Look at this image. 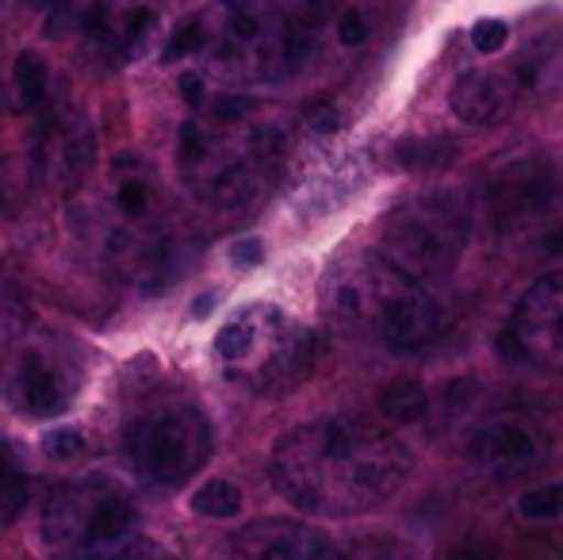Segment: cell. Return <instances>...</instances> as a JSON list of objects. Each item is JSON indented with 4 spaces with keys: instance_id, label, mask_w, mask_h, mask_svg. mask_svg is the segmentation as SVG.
<instances>
[{
    "instance_id": "cell-12",
    "label": "cell",
    "mask_w": 563,
    "mask_h": 560,
    "mask_svg": "<svg viewBox=\"0 0 563 560\" xmlns=\"http://www.w3.org/2000/svg\"><path fill=\"white\" fill-rule=\"evenodd\" d=\"M97 162V135L77 108L46 112L35 139V173L46 185L77 188Z\"/></svg>"
},
{
    "instance_id": "cell-4",
    "label": "cell",
    "mask_w": 563,
    "mask_h": 560,
    "mask_svg": "<svg viewBox=\"0 0 563 560\" xmlns=\"http://www.w3.org/2000/svg\"><path fill=\"white\" fill-rule=\"evenodd\" d=\"M139 507L112 476H85L54 487L43 507V546L54 560H112L139 538Z\"/></svg>"
},
{
    "instance_id": "cell-24",
    "label": "cell",
    "mask_w": 563,
    "mask_h": 560,
    "mask_svg": "<svg viewBox=\"0 0 563 560\" xmlns=\"http://www.w3.org/2000/svg\"><path fill=\"white\" fill-rule=\"evenodd\" d=\"M349 560H410V549L391 538H364Z\"/></svg>"
},
{
    "instance_id": "cell-23",
    "label": "cell",
    "mask_w": 563,
    "mask_h": 560,
    "mask_svg": "<svg viewBox=\"0 0 563 560\" xmlns=\"http://www.w3.org/2000/svg\"><path fill=\"white\" fill-rule=\"evenodd\" d=\"M43 449H46V457H54V461H74V457H81V449H85V433L77 430V426H58V430H51L43 438Z\"/></svg>"
},
{
    "instance_id": "cell-14",
    "label": "cell",
    "mask_w": 563,
    "mask_h": 560,
    "mask_svg": "<svg viewBox=\"0 0 563 560\" xmlns=\"http://www.w3.org/2000/svg\"><path fill=\"white\" fill-rule=\"evenodd\" d=\"M85 35L97 46L112 51V58L131 62L150 46L157 31V15L142 4H115V0H92L89 12L81 15Z\"/></svg>"
},
{
    "instance_id": "cell-22",
    "label": "cell",
    "mask_w": 563,
    "mask_h": 560,
    "mask_svg": "<svg viewBox=\"0 0 563 560\" xmlns=\"http://www.w3.org/2000/svg\"><path fill=\"white\" fill-rule=\"evenodd\" d=\"M203 46H208V28H203L200 20H188V23H180V28L169 35V46H165L162 58H165V62L192 58V54H200Z\"/></svg>"
},
{
    "instance_id": "cell-21",
    "label": "cell",
    "mask_w": 563,
    "mask_h": 560,
    "mask_svg": "<svg viewBox=\"0 0 563 560\" xmlns=\"http://www.w3.org/2000/svg\"><path fill=\"white\" fill-rule=\"evenodd\" d=\"M192 510L200 518H234L242 510V492L230 480H208L192 495Z\"/></svg>"
},
{
    "instance_id": "cell-2",
    "label": "cell",
    "mask_w": 563,
    "mask_h": 560,
    "mask_svg": "<svg viewBox=\"0 0 563 560\" xmlns=\"http://www.w3.org/2000/svg\"><path fill=\"white\" fill-rule=\"evenodd\" d=\"M280 131L253 120L250 97H216L177 135L188 193L216 211H234L265 193L280 162Z\"/></svg>"
},
{
    "instance_id": "cell-32",
    "label": "cell",
    "mask_w": 563,
    "mask_h": 560,
    "mask_svg": "<svg viewBox=\"0 0 563 560\" xmlns=\"http://www.w3.org/2000/svg\"><path fill=\"white\" fill-rule=\"evenodd\" d=\"M31 4H58V0H31Z\"/></svg>"
},
{
    "instance_id": "cell-9",
    "label": "cell",
    "mask_w": 563,
    "mask_h": 560,
    "mask_svg": "<svg viewBox=\"0 0 563 560\" xmlns=\"http://www.w3.org/2000/svg\"><path fill=\"white\" fill-rule=\"evenodd\" d=\"M503 342L521 365L563 376V270L544 273L518 299Z\"/></svg>"
},
{
    "instance_id": "cell-10",
    "label": "cell",
    "mask_w": 563,
    "mask_h": 560,
    "mask_svg": "<svg viewBox=\"0 0 563 560\" xmlns=\"http://www.w3.org/2000/svg\"><path fill=\"white\" fill-rule=\"evenodd\" d=\"M552 457V433L537 415L503 411L487 419L467 441V461L495 480H518Z\"/></svg>"
},
{
    "instance_id": "cell-5",
    "label": "cell",
    "mask_w": 563,
    "mask_h": 560,
    "mask_svg": "<svg viewBox=\"0 0 563 560\" xmlns=\"http://www.w3.org/2000/svg\"><path fill=\"white\" fill-rule=\"evenodd\" d=\"M472 234V216L456 196H418L379 227L376 257L415 284L445 281Z\"/></svg>"
},
{
    "instance_id": "cell-27",
    "label": "cell",
    "mask_w": 563,
    "mask_h": 560,
    "mask_svg": "<svg viewBox=\"0 0 563 560\" xmlns=\"http://www.w3.org/2000/svg\"><path fill=\"white\" fill-rule=\"evenodd\" d=\"M338 39L345 46H364L368 43V20H364L356 8H349V12H341L338 20Z\"/></svg>"
},
{
    "instance_id": "cell-20",
    "label": "cell",
    "mask_w": 563,
    "mask_h": 560,
    "mask_svg": "<svg viewBox=\"0 0 563 560\" xmlns=\"http://www.w3.org/2000/svg\"><path fill=\"white\" fill-rule=\"evenodd\" d=\"M518 515L526 518V523H556V518H563V480H552V484L521 492Z\"/></svg>"
},
{
    "instance_id": "cell-18",
    "label": "cell",
    "mask_w": 563,
    "mask_h": 560,
    "mask_svg": "<svg viewBox=\"0 0 563 560\" xmlns=\"http://www.w3.org/2000/svg\"><path fill=\"white\" fill-rule=\"evenodd\" d=\"M379 411L395 426H415L430 411V396H426V388L418 381H391L379 392Z\"/></svg>"
},
{
    "instance_id": "cell-29",
    "label": "cell",
    "mask_w": 563,
    "mask_h": 560,
    "mask_svg": "<svg viewBox=\"0 0 563 560\" xmlns=\"http://www.w3.org/2000/svg\"><path fill=\"white\" fill-rule=\"evenodd\" d=\"M230 262L238 265V270H253V265L265 262V242L261 239H242L230 246Z\"/></svg>"
},
{
    "instance_id": "cell-13",
    "label": "cell",
    "mask_w": 563,
    "mask_h": 560,
    "mask_svg": "<svg viewBox=\"0 0 563 560\" xmlns=\"http://www.w3.org/2000/svg\"><path fill=\"white\" fill-rule=\"evenodd\" d=\"M230 560H349L322 530L288 518L250 523L230 546Z\"/></svg>"
},
{
    "instance_id": "cell-15",
    "label": "cell",
    "mask_w": 563,
    "mask_h": 560,
    "mask_svg": "<svg viewBox=\"0 0 563 560\" xmlns=\"http://www.w3.org/2000/svg\"><path fill=\"white\" fill-rule=\"evenodd\" d=\"M521 74L518 69H475V74H464L456 85H452V112L464 123H475V128H487V123H498L514 112L521 97Z\"/></svg>"
},
{
    "instance_id": "cell-7",
    "label": "cell",
    "mask_w": 563,
    "mask_h": 560,
    "mask_svg": "<svg viewBox=\"0 0 563 560\" xmlns=\"http://www.w3.org/2000/svg\"><path fill=\"white\" fill-rule=\"evenodd\" d=\"M123 453L139 476L157 487H180L208 464L211 426L200 407L162 404L131 419L123 433Z\"/></svg>"
},
{
    "instance_id": "cell-19",
    "label": "cell",
    "mask_w": 563,
    "mask_h": 560,
    "mask_svg": "<svg viewBox=\"0 0 563 560\" xmlns=\"http://www.w3.org/2000/svg\"><path fill=\"white\" fill-rule=\"evenodd\" d=\"M395 162L410 173H433L456 162V142L452 139H402L395 146Z\"/></svg>"
},
{
    "instance_id": "cell-6",
    "label": "cell",
    "mask_w": 563,
    "mask_h": 560,
    "mask_svg": "<svg viewBox=\"0 0 563 560\" xmlns=\"http://www.w3.org/2000/svg\"><path fill=\"white\" fill-rule=\"evenodd\" d=\"M219 361L250 388H284L314 365V338L276 307L257 304L227 322L216 338Z\"/></svg>"
},
{
    "instance_id": "cell-31",
    "label": "cell",
    "mask_w": 563,
    "mask_h": 560,
    "mask_svg": "<svg viewBox=\"0 0 563 560\" xmlns=\"http://www.w3.org/2000/svg\"><path fill=\"white\" fill-rule=\"evenodd\" d=\"M211 304H216L211 296H200V299H196V319H203V315L211 311Z\"/></svg>"
},
{
    "instance_id": "cell-11",
    "label": "cell",
    "mask_w": 563,
    "mask_h": 560,
    "mask_svg": "<svg viewBox=\"0 0 563 560\" xmlns=\"http://www.w3.org/2000/svg\"><path fill=\"white\" fill-rule=\"evenodd\" d=\"M560 200V173L549 157L506 162L487 185V216L498 231L537 227Z\"/></svg>"
},
{
    "instance_id": "cell-17",
    "label": "cell",
    "mask_w": 563,
    "mask_h": 560,
    "mask_svg": "<svg viewBox=\"0 0 563 560\" xmlns=\"http://www.w3.org/2000/svg\"><path fill=\"white\" fill-rule=\"evenodd\" d=\"M12 77H15V97H20V108H27V112L46 108V100H51V66H46L43 54L23 51L12 66Z\"/></svg>"
},
{
    "instance_id": "cell-1",
    "label": "cell",
    "mask_w": 563,
    "mask_h": 560,
    "mask_svg": "<svg viewBox=\"0 0 563 560\" xmlns=\"http://www.w3.org/2000/svg\"><path fill=\"white\" fill-rule=\"evenodd\" d=\"M273 484L296 510L356 518L384 507L410 476V453L368 415H322L288 430L273 449Z\"/></svg>"
},
{
    "instance_id": "cell-28",
    "label": "cell",
    "mask_w": 563,
    "mask_h": 560,
    "mask_svg": "<svg viewBox=\"0 0 563 560\" xmlns=\"http://www.w3.org/2000/svg\"><path fill=\"white\" fill-rule=\"evenodd\" d=\"M180 97H185V105L192 108V112H200L203 105H208V81H203V74H196V69H188V74H180Z\"/></svg>"
},
{
    "instance_id": "cell-26",
    "label": "cell",
    "mask_w": 563,
    "mask_h": 560,
    "mask_svg": "<svg viewBox=\"0 0 563 560\" xmlns=\"http://www.w3.org/2000/svg\"><path fill=\"white\" fill-rule=\"evenodd\" d=\"M112 560H177V557H173L165 546H157V541H150V538H131Z\"/></svg>"
},
{
    "instance_id": "cell-3",
    "label": "cell",
    "mask_w": 563,
    "mask_h": 560,
    "mask_svg": "<svg viewBox=\"0 0 563 560\" xmlns=\"http://www.w3.org/2000/svg\"><path fill=\"white\" fill-rule=\"evenodd\" d=\"M330 311L341 327L372 338L391 353H418L449 330V304L379 257H356L330 281Z\"/></svg>"
},
{
    "instance_id": "cell-16",
    "label": "cell",
    "mask_w": 563,
    "mask_h": 560,
    "mask_svg": "<svg viewBox=\"0 0 563 560\" xmlns=\"http://www.w3.org/2000/svg\"><path fill=\"white\" fill-rule=\"evenodd\" d=\"M31 499V480L27 469L20 464V453L0 438V526L15 523L20 510Z\"/></svg>"
},
{
    "instance_id": "cell-30",
    "label": "cell",
    "mask_w": 563,
    "mask_h": 560,
    "mask_svg": "<svg viewBox=\"0 0 563 560\" xmlns=\"http://www.w3.org/2000/svg\"><path fill=\"white\" fill-rule=\"evenodd\" d=\"M307 120L314 131H338V112L330 105H311L307 108Z\"/></svg>"
},
{
    "instance_id": "cell-8",
    "label": "cell",
    "mask_w": 563,
    "mask_h": 560,
    "mask_svg": "<svg viewBox=\"0 0 563 560\" xmlns=\"http://www.w3.org/2000/svg\"><path fill=\"white\" fill-rule=\"evenodd\" d=\"M81 388V365L66 342L23 334L0 353V392L27 419H54Z\"/></svg>"
},
{
    "instance_id": "cell-25",
    "label": "cell",
    "mask_w": 563,
    "mask_h": 560,
    "mask_svg": "<svg viewBox=\"0 0 563 560\" xmlns=\"http://www.w3.org/2000/svg\"><path fill=\"white\" fill-rule=\"evenodd\" d=\"M506 39H510V28H506L503 20H479L472 28V46L479 54H495L506 46Z\"/></svg>"
}]
</instances>
